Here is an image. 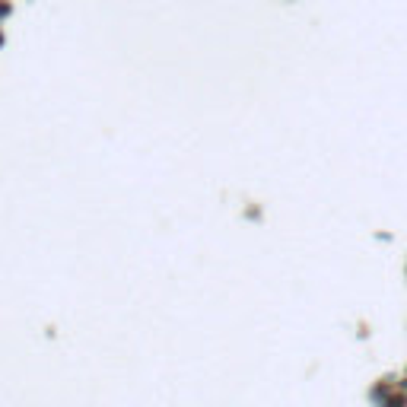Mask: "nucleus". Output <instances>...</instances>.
I'll return each mask as SVG.
<instances>
[{"instance_id":"nucleus-1","label":"nucleus","mask_w":407,"mask_h":407,"mask_svg":"<svg viewBox=\"0 0 407 407\" xmlns=\"http://www.w3.org/2000/svg\"><path fill=\"white\" fill-rule=\"evenodd\" d=\"M385 407H407V398L404 394H392V398H385Z\"/></svg>"},{"instance_id":"nucleus-2","label":"nucleus","mask_w":407,"mask_h":407,"mask_svg":"<svg viewBox=\"0 0 407 407\" xmlns=\"http://www.w3.org/2000/svg\"><path fill=\"white\" fill-rule=\"evenodd\" d=\"M10 13H13V3H0V23H3Z\"/></svg>"},{"instance_id":"nucleus-3","label":"nucleus","mask_w":407,"mask_h":407,"mask_svg":"<svg viewBox=\"0 0 407 407\" xmlns=\"http://www.w3.org/2000/svg\"><path fill=\"white\" fill-rule=\"evenodd\" d=\"M7 45V35H3V29H0V48Z\"/></svg>"},{"instance_id":"nucleus-4","label":"nucleus","mask_w":407,"mask_h":407,"mask_svg":"<svg viewBox=\"0 0 407 407\" xmlns=\"http://www.w3.org/2000/svg\"><path fill=\"white\" fill-rule=\"evenodd\" d=\"M404 388H407V379H404Z\"/></svg>"}]
</instances>
